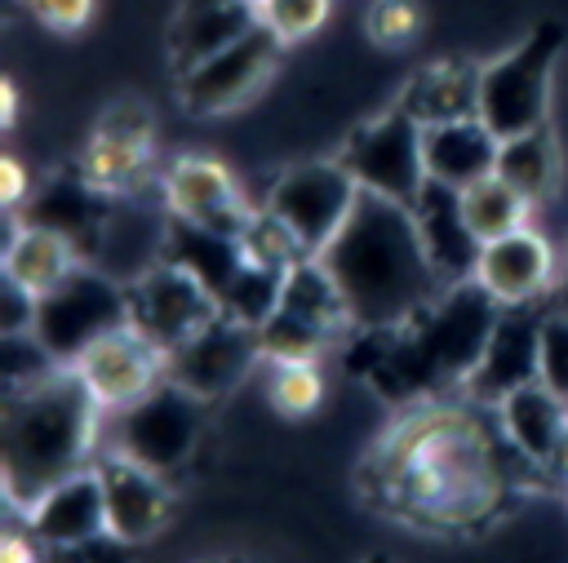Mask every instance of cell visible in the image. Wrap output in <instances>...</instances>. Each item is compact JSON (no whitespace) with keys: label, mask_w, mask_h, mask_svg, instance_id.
I'll use <instances>...</instances> for the list:
<instances>
[{"label":"cell","mask_w":568,"mask_h":563,"mask_svg":"<svg viewBox=\"0 0 568 563\" xmlns=\"http://www.w3.org/2000/svg\"><path fill=\"white\" fill-rule=\"evenodd\" d=\"M497 412L475 399H426L377 434L359 488L399 523L462 532L506 501Z\"/></svg>","instance_id":"obj_1"},{"label":"cell","mask_w":568,"mask_h":563,"mask_svg":"<svg viewBox=\"0 0 568 563\" xmlns=\"http://www.w3.org/2000/svg\"><path fill=\"white\" fill-rule=\"evenodd\" d=\"M320 262L337 279L355 328L368 332H404L444 293L413 208L377 191H359L351 217L324 244Z\"/></svg>","instance_id":"obj_2"},{"label":"cell","mask_w":568,"mask_h":563,"mask_svg":"<svg viewBox=\"0 0 568 563\" xmlns=\"http://www.w3.org/2000/svg\"><path fill=\"white\" fill-rule=\"evenodd\" d=\"M102 430L106 412L71 364H53L22 386H4L0 470L9 510L22 514L53 483L93 465L102 452Z\"/></svg>","instance_id":"obj_3"},{"label":"cell","mask_w":568,"mask_h":563,"mask_svg":"<svg viewBox=\"0 0 568 563\" xmlns=\"http://www.w3.org/2000/svg\"><path fill=\"white\" fill-rule=\"evenodd\" d=\"M564 49V31L555 22L532 27L506 53L479 62V120L497 137H515L550 124V84Z\"/></svg>","instance_id":"obj_4"},{"label":"cell","mask_w":568,"mask_h":563,"mask_svg":"<svg viewBox=\"0 0 568 563\" xmlns=\"http://www.w3.org/2000/svg\"><path fill=\"white\" fill-rule=\"evenodd\" d=\"M120 324H129V288L102 266L84 262L36 301L31 332L58 364H75L98 337Z\"/></svg>","instance_id":"obj_5"},{"label":"cell","mask_w":568,"mask_h":563,"mask_svg":"<svg viewBox=\"0 0 568 563\" xmlns=\"http://www.w3.org/2000/svg\"><path fill=\"white\" fill-rule=\"evenodd\" d=\"M204 412H209L204 399H195L191 390H182L178 381L164 377L151 395H142L124 412L106 417L111 439H102V448L124 452V457L160 470V474H173L191 457L200 426H204Z\"/></svg>","instance_id":"obj_6"},{"label":"cell","mask_w":568,"mask_h":563,"mask_svg":"<svg viewBox=\"0 0 568 563\" xmlns=\"http://www.w3.org/2000/svg\"><path fill=\"white\" fill-rule=\"evenodd\" d=\"M280 58H284V44L262 22H253L240 40H231L226 49L209 53L204 62L178 75L173 84L178 106L186 115H231L266 89Z\"/></svg>","instance_id":"obj_7"},{"label":"cell","mask_w":568,"mask_h":563,"mask_svg":"<svg viewBox=\"0 0 568 563\" xmlns=\"http://www.w3.org/2000/svg\"><path fill=\"white\" fill-rule=\"evenodd\" d=\"M359 191H364V186L351 177V168H346L342 160H306V164L284 168V173L271 182L262 208L275 213L311 257H320L324 244H328V239L342 231V222L351 217Z\"/></svg>","instance_id":"obj_8"},{"label":"cell","mask_w":568,"mask_h":563,"mask_svg":"<svg viewBox=\"0 0 568 563\" xmlns=\"http://www.w3.org/2000/svg\"><path fill=\"white\" fill-rule=\"evenodd\" d=\"M337 160L351 168V177L364 191L390 195L399 204L413 208V199L426 186V155H422V120L395 102L390 111L373 115L368 124H359L346 146L337 151Z\"/></svg>","instance_id":"obj_9"},{"label":"cell","mask_w":568,"mask_h":563,"mask_svg":"<svg viewBox=\"0 0 568 563\" xmlns=\"http://www.w3.org/2000/svg\"><path fill=\"white\" fill-rule=\"evenodd\" d=\"M129 288V324L138 332H146L164 355H173L182 341H191L209 319L222 315L217 293L186 270L182 262H155L151 270H142Z\"/></svg>","instance_id":"obj_10"},{"label":"cell","mask_w":568,"mask_h":563,"mask_svg":"<svg viewBox=\"0 0 568 563\" xmlns=\"http://www.w3.org/2000/svg\"><path fill=\"white\" fill-rule=\"evenodd\" d=\"M155 164V120L151 106L124 98L102 111L93 137L80 155V177L106 199H133Z\"/></svg>","instance_id":"obj_11"},{"label":"cell","mask_w":568,"mask_h":563,"mask_svg":"<svg viewBox=\"0 0 568 563\" xmlns=\"http://www.w3.org/2000/svg\"><path fill=\"white\" fill-rule=\"evenodd\" d=\"M160 204H164L169 217L209 226V231H217L226 239H240V231L257 213L240 195L235 173L217 155H204V151H186V155H178L164 168V177H160Z\"/></svg>","instance_id":"obj_12"},{"label":"cell","mask_w":568,"mask_h":563,"mask_svg":"<svg viewBox=\"0 0 568 563\" xmlns=\"http://www.w3.org/2000/svg\"><path fill=\"white\" fill-rule=\"evenodd\" d=\"M253 364H262L257 328L222 310L217 319H209L191 341H182L169 355V381H178L195 399L213 403V399H226L231 390H240V381L253 372Z\"/></svg>","instance_id":"obj_13"},{"label":"cell","mask_w":568,"mask_h":563,"mask_svg":"<svg viewBox=\"0 0 568 563\" xmlns=\"http://www.w3.org/2000/svg\"><path fill=\"white\" fill-rule=\"evenodd\" d=\"M71 368L89 386L98 408L111 417V412H124L129 403H138L142 395H151L169 377V355L133 324H120L106 337H98Z\"/></svg>","instance_id":"obj_14"},{"label":"cell","mask_w":568,"mask_h":563,"mask_svg":"<svg viewBox=\"0 0 568 563\" xmlns=\"http://www.w3.org/2000/svg\"><path fill=\"white\" fill-rule=\"evenodd\" d=\"M98 479H102V505H106V541L115 545H138L164 532L173 514V488L169 474L102 448L98 452Z\"/></svg>","instance_id":"obj_15"},{"label":"cell","mask_w":568,"mask_h":563,"mask_svg":"<svg viewBox=\"0 0 568 563\" xmlns=\"http://www.w3.org/2000/svg\"><path fill=\"white\" fill-rule=\"evenodd\" d=\"M497 306H532L541 301L555 279H559V253L555 244L524 226L515 235H501V239H488L479 244V262H475V275H470Z\"/></svg>","instance_id":"obj_16"},{"label":"cell","mask_w":568,"mask_h":563,"mask_svg":"<svg viewBox=\"0 0 568 563\" xmlns=\"http://www.w3.org/2000/svg\"><path fill=\"white\" fill-rule=\"evenodd\" d=\"M537 332H541V315H532L528 306H501L475 368L457 390L484 408H497L510 390L537 381Z\"/></svg>","instance_id":"obj_17"},{"label":"cell","mask_w":568,"mask_h":563,"mask_svg":"<svg viewBox=\"0 0 568 563\" xmlns=\"http://www.w3.org/2000/svg\"><path fill=\"white\" fill-rule=\"evenodd\" d=\"M22 523L49 550H84L93 541H106V505H102L98 465H84L71 479L53 483L44 497H36L22 510Z\"/></svg>","instance_id":"obj_18"},{"label":"cell","mask_w":568,"mask_h":563,"mask_svg":"<svg viewBox=\"0 0 568 563\" xmlns=\"http://www.w3.org/2000/svg\"><path fill=\"white\" fill-rule=\"evenodd\" d=\"M422 155H426V182L462 191L497 168L501 137L479 115L439 120V124H422Z\"/></svg>","instance_id":"obj_19"},{"label":"cell","mask_w":568,"mask_h":563,"mask_svg":"<svg viewBox=\"0 0 568 563\" xmlns=\"http://www.w3.org/2000/svg\"><path fill=\"white\" fill-rule=\"evenodd\" d=\"M75 266H84V253L71 235H62L58 226L31 222V217H9V235H4V279L9 284L27 288L40 301Z\"/></svg>","instance_id":"obj_20"},{"label":"cell","mask_w":568,"mask_h":563,"mask_svg":"<svg viewBox=\"0 0 568 563\" xmlns=\"http://www.w3.org/2000/svg\"><path fill=\"white\" fill-rule=\"evenodd\" d=\"M493 412H497V426H501L510 452H519L528 465H541V470L555 465V457L568 439V399H559L541 381H528V386L510 390Z\"/></svg>","instance_id":"obj_21"},{"label":"cell","mask_w":568,"mask_h":563,"mask_svg":"<svg viewBox=\"0 0 568 563\" xmlns=\"http://www.w3.org/2000/svg\"><path fill=\"white\" fill-rule=\"evenodd\" d=\"M413 217H417V231H422V244H426V257H430L439 284L444 288L466 284L479 262V239L470 235V226L462 217L457 191L426 182L422 195L413 199Z\"/></svg>","instance_id":"obj_22"},{"label":"cell","mask_w":568,"mask_h":563,"mask_svg":"<svg viewBox=\"0 0 568 563\" xmlns=\"http://www.w3.org/2000/svg\"><path fill=\"white\" fill-rule=\"evenodd\" d=\"M257 22L253 0H182L169 27V62L173 71H191L209 53L226 49Z\"/></svg>","instance_id":"obj_23"},{"label":"cell","mask_w":568,"mask_h":563,"mask_svg":"<svg viewBox=\"0 0 568 563\" xmlns=\"http://www.w3.org/2000/svg\"><path fill=\"white\" fill-rule=\"evenodd\" d=\"M399 102L422 124L479 115V66H470V62H430L408 80Z\"/></svg>","instance_id":"obj_24"},{"label":"cell","mask_w":568,"mask_h":563,"mask_svg":"<svg viewBox=\"0 0 568 563\" xmlns=\"http://www.w3.org/2000/svg\"><path fill=\"white\" fill-rule=\"evenodd\" d=\"M457 204H462V217H466V226H470V235H475L479 244L532 226V213H537V204H532L510 177H501L497 168H493L488 177L462 186V191H457Z\"/></svg>","instance_id":"obj_25"},{"label":"cell","mask_w":568,"mask_h":563,"mask_svg":"<svg viewBox=\"0 0 568 563\" xmlns=\"http://www.w3.org/2000/svg\"><path fill=\"white\" fill-rule=\"evenodd\" d=\"M497 173L510 177L537 208L559 191V177H564V151H559V137L550 124L541 129H528V133H515V137H501V155H497Z\"/></svg>","instance_id":"obj_26"},{"label":"cell","mask_w":568,"mask_h":563,"mask_svg":"<svg viewBox=\"0 0 568 563\" xmlns=\"http://www.w3.org/2000/svg\"><path fill=\"white\" fill-rule=\"evenodd\" d=\"M337 337L288 315V310H271L262 324H257V350H262V364H320L328 355Z\"/></svg>","instance_id":"obj_27"},{"label":"cell","mask_w":568,"mask_h":563,"mask_svg":"<svg viewBox=\"0 0 568 563\" xmlns=\"http://www.w3.org/2000/svg\"><path fill=\"white\" fill-rule=\"evenodd\" d=\"M328 395L324 368L320 364H271L266 377V399L284 421H306Z\"/></svg>","instance_id":"obj_28"},{"label":"cell","mask_w":568,"mask_h":563,"mask_svg":"<svg viewBox=\"0 0 568 563\" xmlns=\"http://www.w3.org/2000/svg\"><path fill=\"white\" fill-rule=\"evenodd\" d=\"M333 4H337V0H253L257 22H262L284 49L311 40V35L333 18Z\"/></svg>","instance_id":"obj_29"},{"label":"cell","mask_w":568,"mask_h":563,"mask_svg":"<svg viewBox=\"0 0 568 563\" xmlns=\"http://www.w3.org/2000/svg\"><path fill=\"white\" fill-rule=\"evenodd\" d=\"M537 381L568 399V306H555L541 315L537 332Z\"/></svg>","instance_id":"obj_30"},{"label":"cell","mask_w":568,"mask_h":563,"mask_svg":"<svg viewBox=\"0 0 568 563\" xmlns=\"http://www.w3.org/2000/svg\"><path fill=\"white\" fill-rule=\"evenodd\" d=\"M368 40L382 49H408L422 31V9L413 0H373L368 4Z\"/></svg>","instance_id":"obj_31"},{"label":"cell","mask_w":568,"mask_h":563,"mask_svg":"<svg viewBox=\"0 0 568 563\" xmlns=\"http://www.w3.org/2000/svg\"><path fill=\"white\" fill-rule=\"evenodd\" d=\"M22 4H27V13H31L40 27H49V31H58V35L84 31L89 18H93V9H98V0H22Z\"/></svg>","instance_id":"obj_32"},{"label":"cell","mask_w":568,"mask_h":563,"mask_svg":"<svg viewBox=\"0 0 568 563\" xmlns=\"http://www.w3.org/2000/svg\"><path fill=\"white\" fill-rule=\"evenodd\" d=\"M31 195V173L18 155H0V204L13 213L22 199Z\"/></svg>","instance_id":"obj_33"},{"label":"cell","mask_w":568,"mask_h":563,"mask_svg":"<svg viewBox=\"0 0 568 563\" xmlns=\"http://www.w3.org/2000/svg\"><path fill=\"white\" fill-rule=\"evenodd\" d=\"M18 120V84L9 75H0V124L9 129Z\"/></svg>","instance_id":"obj_34"},{"label":"cell","mask_w":568,"mask_h":563,"mask_svg":"<svg viewBox=\"0 0 568 563\" xmlns=\"http://www.w3.org/2000/svg\"><path fill=\"white\" fill-rule=\"evenodd\" d=\"M559 306H568V288H564V297H559Z\"/></svg>","instance_id":"obj_35"},{"label":"cell","mask_w":568,"mask_h":563,"mask_svg":"<svg viewBox=\"0 0 568 563\" xmlns=\"http://www.w3.org/2000/svg\"><path fill=\"white\" fill-rule=\"evenodd\" d=\"M27 563H44V559H40V554H36V559H27Z\"/></svg>","instance_id":"obj_36"},{"label":"cell","mask_w":568,"mask_h":563,"mask_svg":"<svg viewBox=\"0 0 568 563\" xmlns=\"http://www.w3.org/2000/svg\"><path fill=\"white\" fill-rule=\"evenodd\" d=\"M564 501H568V479H564Z\"/></svg>","instance_id":"obj_37"}]
</instances>
